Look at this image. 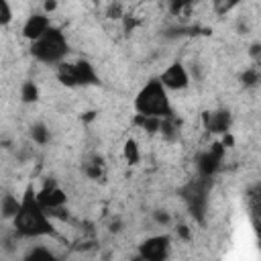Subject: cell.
Instances as JSON below:
<instances>
[{
	"instance_id": "ba28073f",
	"label": "cell",
	"mask_w": 261,
	"mask_h": 261,
	"mask_svg": "<svg viewBox=\"0 0 261 261\" xmlns=\"http://www.w3.org/2000/svg\"><path fill=\"white\" fill-rule=\"evenodd\" d=\"M37 200L43 206V210H53L59 206H65L67 196L65 192L55 184V181H47L39 192H37Z\"/></svg>"
},
{
	"instance_id": "cb8c5ba5",
	"label": "cell",
	"mask_w": 261,
	"mask_h": 261,
	"mask_svg": "<svg viewBox=\"0 0 261 261\" xmlns=\"http://www.w3.org/2000/svg\"><path fill=\"white\" fill-rule=\"evenodd\" d=\"M155 220H157V222H161V224H167V222H169V214H167V212L157 210V212H155Z\"/></svg>"
},
{
	"instance_id": "ac0fdd59",
	"label": "cell",
	"mask_w": 261,
	"mask_h": 261,
	"mask_svg": "<svg viewBox=\"0 0 261 261\" xmlns=\"http://www.w3.org/2000/svg\"><path fill=\"white\" fill-rule=\"evenodd\" d=\"M12 20V8L8 4V0H0V27L8 24Z\"/></svg>"
},
{
	"instance_id": "603a6c76",
	"label": "cell",
	"mask_w": 261,
	"mask_h": 261,
	"mask_svg": "<svg viewBox=\"0 0 261 261\" xmlns=\"http://www.w3.org/2000/svg\"><path fill=\"white\" fill-rule=\"evenodd\" d=\"M53 259V255L47 251V249H33L31 253H29V259Z\"/></svg>"
},
{
	"instance_id": "9a60e30c",
	"label": "cell",
	"mask_w": 261,
	"mask_h": 261,
	"mask_svg": "<svg viewBox=\"0 0 261 261\" xmlns=\"http://www.w3.org/2000/svg\"><path fill=\"white\" fill-rule=\"evenodd\" d=\"M20 98L22 102H37L39 100V88L35 82H24L20 88Z\"/></svg>"
},
{
	"instance_id": "e0dca14e",
	"label": "cell",
	"mask_w": 261,
	"mask_h": 261,
	"mask_svg": "<svg viewBox=\"0 0 261 261\" xmlns=\"http://www.w3.org/2000/svg\"><path fill=\"white\" fill-rule=\"evenodd\" d=\"M241 0H212V6H214V12L216 14H226L230 12Z\"/></svg>"
},
{
	"instance_id": "2e32d148",
	"label": "cell",
	"mask_w": 261,
	"mask_h": 261,
	"mask_svg": "<svg viewBox=\"0 0 261 261\" xmlns=\"http://www.w3.org/2000/svg\"><path fill=\"white\" fill-rule=\"evenodd\" d=\"M31 137H33L35 143L45 145V143H49V128L43 122H37V124L31 126Z\"/></svg>"
},
{
	"instance_id": "5b68a950",
	"label": "cell",
	"mask_w": 261,
	"mask_h": 261,
	"mask_svg": "<svg viewBox=\"0 0 261 261\" xmlns=\"http://www.w3.org/2000/svg\"><path fill=\"white\" fill-rule=\"evenodd\" d=\"M208 188H210V177H202L184 188V198L190 206V212L198 220H204V212L208 204Z\"/></svg>"
},
{
	"instance_id": "9c48e42d",
	"label": "cell",
	"mask_w": 261,
	"mask_h": 261,
	"mask_svg": "<svg viewBox=\"0 0 261 261\" xmlns=\"http://www.w3.org/2000/svg\"><path fill=\"white\" fill-rule=\"evenodd\" d=\"M159 82L163 84V88H169V90H184L188 84H190V75H188V69L175 61L171 63L159 77Z\"/></svg>"
},
{
	"instance_id": "ffe728a7",
	"label": "cell",
	"mask_w": 261,
	"mask_h": 261,
	"mask_svg": "<svg viewBox=\"0 0 261 261\" xmlns=\"http://www.w3.org/2000/svg\"><path fill=\"white\" fill-rule=\"evenodd\" d=\"M243 82H245V86H255L259 82V71L257 69H247L243 73Z\"/></svg>"
},
{
	"instance_id": "277c9868",
	"label": "cell",
	"mask_w": 261,
	"mask_h": 261,
	"mask_svg": "<svg viewBox=\"0 0 261 261\" xmlns=\"http://www.w3.org/2000/svg\"><path fill=\"white\" fill-rule=\"evenodd\" d=\"M57 77L61 84L73 88V86H94L100 82L98 73L88 61H75V63H59Z\"/></svg>"
},
{
	"instance_id": "7a4b0ae2",
	"label": "cell",
	"mask_w": 261,
	"mask_h": 261,
	"mask_svg": "<svg viewBox=\"0 0 261 261\" xmlns=\"http://www.w3.org/2000/svg\"><path fill=\"white\" fill-rule=\"evenodd\" d=\"M135 108L139 114L145 116H157V118H167L171 116V104L167 98V92L159 80L147 82V86L137 94L135 98Z\"/></svg>"
},
{
	"instance_id": "7c38bea8",
	"label": "cell",
	"mask_w": 261,
	"mask_h": 261,
	"mask_svg": "<svg viewBox=\"0 0 261 261\" xmlns=\"http://www.w3.org/2000/svg\"><path fill=\"white\" fill-rule=\"evenodd\" d=\"M18 208H20V200H16V196H12V194H6L0 202V212L4 218H14Z\"/></svg>"
},
{
	"instance_id": "6da1fadb",
	"label": "cell",
	"mask_w": 261,
	"mask_h": 261,
	"mask_svg": "<svg viewBox=\"0 0 261 261\" xmlns=\"http://www.w3.org/2000/svg\"><path fill=\"white\" fill-rule=\"evenodd\" d=\"M14 228L22 237H45L53 234V224L37 200V192L29 186L20 198V208L14 214Z\"/></svg>"
},
{
	"instance_id": "484cf974",
	"label": "cell",
	"mask_w": 261,
	"mask_h": 261,
	"mask_svg": "<svg viewBox=\"0 0 261 261\" xmlns=\"http://www.w3.org/2000/svg\"><path fill=\"white\" fill-rule=\"evenodd\" d=\"M143 2H147V0H143Z\"/></svg>"
},
{
	"instance_id": "8992f818",
	"label": "cell",
	"mask_w": 261,
	"mask_h": 261,
	"mask_svg": "<svg viewBox=\"0 0 261 261\" xmlns=\"http://www.w3.org/2000/svg\"><path fill=\"white\" fill-rule=\"evenodd\" d=\"M169 237L167 234H157V237H149L147 241H143L139 245V255L147 261H163L169 253Z\"/></svg>"
},
{
	"instance_id": "44dd1931",
	"label": "cell",
	"mask_w": 261,
	"mask_h": 261,
	"mask_svg": "<svg viewBox=\"0 0 261 261\" xmlns=\"http://www.w3.org/2000/svg\"><path fill=\"white\" fill-rule=\"evenodd\" d=\"M192 4V0H169V10L173 12V14H179L186 6H190Z\"/></svg>"
},
{
	"instance_id": "5bb4252c",
	"label": "cell",
	"mask_w": 261,
	"mask_h": 261,
	"mask_svg": "<svg viewBox=\"0 0 261 261\" xmlns=\"http://www.w3.org/2000/svg\"><path fill=\"white\" fill-rule=\"evenodd\" d=\"M122 153H124V159H126L128 163H139V159H141L139 145H137V141H135V139H126V141H124Z\"/></svg>"
},
{
	"instance_id": "4fadbf2b",
	"label": "cell",
	"mask_w": 261,
	"mask_h": 261,
	"mask_svg": "<svg viewBox=\"0 0 261 261\" xmlns=\"http://www.w3.org/2000/svg\"><path fill=\"white\" fill-rule=\"evenodd\" d=\"M135 122H137L139 126H143L147 133H157V130H159V124H161V118H157V116H145V114H137Z\"/></svg>"
},
{
	"instance_id": "d4e9b609",
	"label": "cell",
	"mask_w": 261,
	"mask_h": 261,
	"mask_svg": "<svg viewBox=\"0 0 261 261\" xmlns=\"http://www.w3.org/2000/svg\"><path fill=\"white\" fill-rule=\"evenodd\" d=\"M177 234H179L181 239H190V230H188V226H186V224L177 226Z\"/></svg>"
},
{
	"instance_id": "30bf717a",
	"label": "cell",
	"mask_w": 261,
	"mask_h": 261,
	"mask_svg": "<svg viewBox=\"0 0 261 261\" xmlns=\"http://www.w3.org/2000/svg\"><path fill=\"white\" fill-rule=\"evenodd\" d=\"M230 112L228 110H214V112H204V126L210 133H228L230 126Z\"/></svg>"
},
{
	"instance_id": "52a82bcc",
	"label": "cell",
	"mask_w": 261,
	"mask_h": 261,
	"mask_svg": "<svg viewBox=\"0 0 261 261\" xmlns=\"http://www.w3.org/2000/svg\"><path fill=\"white\" fill-rule=\"evenodd\" d=\"M224 157V145L222 143H214L210 149H206L200 157H198V171L202 177H212L222 163Z\"/></svg>"
},
{
	"instance_id": "3957f363",
	"label": "cell",
	"mask_w": 261,
	"mask_h": 261,
	"mask_svg": "<svg viewBox=\"0 0 261 261\" xmlns=\"http://www.w3.org/2000/svg\"><path fill=\"white\" fill-rule=\"evenodd\" d=\"M67 39L55 27H49L39 39L31 41V55L43 63H59L67 55Z\"/></svg>"
},
{
	"instance_id": "d6986e66",
	"label": "cell",
	"mask_w": 261,
	"mask_h": 261,
	"mask_svg": "<svg viewBox=\"0 0 261 261\" xmlns=\"http://www.w3.org/2000/svg\"><path fill=\"white\" fill-rule=\"evenodd\" d=\"M84 173L88 175V177H92V179H98L100 177V163L98 161H92V163H86L84 165Z\"/></svg>"
},
{
	"instance_id": "7402d4cb",
	"label": "cell",
	"mask_w": 261,
	"mask_h": 261,
	"mask_svg": "<svg viewBox=\"0 0 261 261\" xmlns=\"http://www.w3.org/2000/svg\"><path fill=\"white\" fill-rule=\"evenodd\" d=\"M106 16H110V18H122L124 14H122L120 2H112V4L108 6V10H106Z\"/></svg>"
},
{
	"instance_id": "8fae6325",
	"label": "cell",
	"mask_w": 261,
	"mask_h": 261,
	"mask_svg": "<svg viewBox=\"0 0 261 261\" xmlns=\"http://www.w3.org/2000/svg\"><path fill=\"white\" fill-rule=\"evenodd\" d=\"M49 27H51L49 16H45V14H33V16L27 18V22H24V27H22V35H24L29 41H35V39H39Z\"/></svg>"
}]
</instances>
